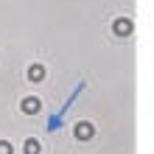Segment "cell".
<instances>
[{
	"label": "cell",
	"mask_w": 154,
	"mask_h": 154,
	"mask_svg": "<svg viewBox=\"0 0 154 154\" xmlns=\"http://www.w3.org/2000/svg\"><path fill=\"white\" fill-rule=\"evenodd\" d=\"M25 154H39V143L37 140H25Z\"/></svg>",
	"instance_id": "5"
},
{
	"label": "cell",
	"mask_w": 154,
	"mask_h": 154,
	"mask_svg": "<svg viewBox=\"0 0 154 154\" xmlns=\"http://www.w3.org/2000/svg\"><path fill=\"white\" fill-rule=\"evenodd\" d=\"M23 112L25 115H34V112H39V98H25V101H23Z\"/></svg>",
	"instance_id": "3"
},
{
	"label": "cell",
	"mask_w": 154,
	"mask_h": 154,
	"mask_svg": "<svg viewBox=\"0 0 154 154\" xmlns=\"http://www.w3.org/2000/svg\"><path fill=\"white\" fill-rule=\"evenodd\" d=\"M0 154H11V143H6V140H0Z\"/></svg>",
	"instance_id": "6"
},
{
	"label": "cell",
	"mask_w": 154,
	"mask_h": 154,
	"mask_svg": "<svg viewBox=\"0 0 154 154\" xmlns=\"http://www.w3.org/2000/svg\"><path fill=\"white\" fill-rule=\"evenodd\" d=\"M28 79H31V81H42V79H45V67H42V65H31V67H28Z\"/></svg>",
	"instance_id": "4"
},
{
	"label": "cell",
	"mask_w": 154,
	"mask_h": 154,
	"mask_svg": "<svg viewBox=\"0 0 154 154\" xmlns=\"http://www.w3.org/2000/svg\"><path fill=\"white\" fill-rule=\"evenodd\" d=\"M112 31L118 34V37H129V34H132V20H126V17H121V20H115Z\"/></svg>",
	"instance_id": "2"
},
{
	"label": "cell",
	"mask_w": 154,
	"mask_h": 154,
	"mask_svg": "<svg viewBox=\"0 0 154 154\" xmlns=\"http://www.w3.org/2000/svg\"><path fill=\"white\" fill-rule=\"evenodd\" d=\"M73 132H76V137H79V140H93V134H95L93 123H87V121H79Z\"/></svg>",
	"instance_id": "1"
}]
</instances>
